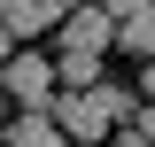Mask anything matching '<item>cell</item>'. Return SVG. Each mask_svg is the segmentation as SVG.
<instances>
[{"label":"cell","mask_w":155,"mask_h":147,"mask_svg":"<svg viewBox=\"0 0 155 147\" xmlns=\"http://www.w3.org/2000/svg\"><path fill=\"white\" fill-rule=\"evenodd\" d=\"M47 116H54L62 139H109V132L132 124V93L124 85H85V93H62Z\"/></svg>","instance_id":"6da1fadb"},{"label":"cell","mask_w":155,"mask_h":147,"mask_svg":"<svg viewBox=\"0 0 155 147\" xmlns=\"http://www.w3.org/2000/svg\"><path fill=\"white\" fill-rule=\"evenodd\" d=\"M0 85H8V101H16V109H54V62L31 54V47H16V54H8Z\"/></svg>","instance_id":"7a4b0ae2"},{"label":"cell","mask_w":155,"mask_h":147,"mask_svg":"<svg viewBox=\"0 0 155 147\" xmlns=\"http://www.w3.org/2000/svg\"><path fill=\"white\" fill-rule=\"evenodd\" d=\"M109 39H116V23H109V8H85V0H78L70 16H62V54H101Z\"/></svg>","instance_id":"3957f363"},{"label":"cell","mask_w":155,"mask_h":147,"mask_svg":"<svg viewBox=\"0 0 155 147\" xmlns=\"http://www.w3.org/2000/svg\"><path fill=\"white\" fill-rule=\"evenodd\" d=\"M0 132H8V147H70V139L54 132V116H47V109H16Z\"/></svg>","instance_id":"277c9868"},{"label":"cell","mask_w":155,"mask_h":147,"mask_svg":"<svg viewBox=\"0 0 155 147\" xmlns=\"http://www.w3.org/2000/svg\"><path fill=\"white\" fill-rule=\"evenodd\" d=\"M47 23H62L54 8H39V0H0V31L16 39V47H23V39H39Z\"/></svg>","instance_id":"5b68a950"},{"label":"cell","mask_w":155,"mask_h":147,"mask_svg":"<svg viewBox=\"0 0 155 147\" xmlns=\"http://www.w3.org/2000/svg\"><path fill=\"white\" fill-rule=\"evenodd\" d=\"M116 47L140 54V62H155V0H147V8H132V16L116 23Z\"/></svg>","instance_id":"8992f818"},{"label":"cell","mask_w":155,"mask_h":147,"mask_svg":"<svg viewBox=\"0 0 155 147\" xmlns=\"http://www.w3.org/2000/svg\"><path fill=\"white\" fill-rule=\"evenodd\" d=\"M54 77H62L70 93H85V85H101V54H62V62H54Z\"/></svg>","instance_id":"52a82bcc"},{"label":"cell","mask_w":155,"mask_h":147,"mask_svg":"<svg viewBox=\"0 0 155 147\" xmlns=\"http://www.w3.org/2000/svg\"><path fill=\"white\" fill-rule=\"evenodd\" d=\"M132 132H140V147H155V109H140V124H132Z\"/></svg>","instance_id":"ba28073f"},{"label":"cell","mask_w":155,"mask_h":147,"mask_svg":"<svg viewBox=\"0 0 155 147\" xmlns=\"http://www.w3.org/2000/svg\"><path fill=\"white\" fill-rule=\"evenodd\" d=\"M101 147H140V132L124 124V132H109V139H101Z\"/></svg>","instance_id":"9c48e42d"},{"label":"cell","mask_w":155,"mask_h":147,"mask_svg":"<svg viewBox=\"0 0 155 147\" xmlns=\"http://www.w3.org/2000/svg\"><path fill=\"white\" fill-rule=\"evenodd\" d=\"M8 54H16V39H8V31H0V70H8Z\"/></svg>","instance_id":"30bf717a"},{"label":"cell","mask_w":155,"mask_h":147,"mask_svg":"<svg viewBox=\"0 0 155 147\" xmlns=\"http://www.w3.org/2000/svg\"><path fill=\"white\" fill-rule=\"evenodd\" d=\"M39 8H54V16H70V8H78V0H39Z\"/></svg>","instance_id":"8fae6325"},{"label":"cell","mask_w":155,"mask_h":147,"mask_svg":"<svg viewBox=\"0 0 155 147\" xmlns=\"http://www.w3.org/2000/svg\"><path fill=\"white\" fill-rule=\"evenodd\" d=\"M140 85H147V109H155V62H147V77H140Z\"/></svg>","instance_id":"7c38bea8"}]
</instances>
